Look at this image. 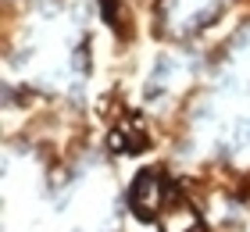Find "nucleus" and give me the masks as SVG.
Wrapping results in <instances>:
<instances>
[{"instance_id": "obj_1", "label": "nucleus", "mask_w": 250, "mask_h": 232, "mask_svg": "<svg viewBox=\"0 0 250 232\" xmlns=\"http://www.w3.org/2000/svg\"><path fill=\"white\" fill-rule=\"evenodd\" d=\"M129 204H132V214L136 218H143V222H154L157 214L165 211V207H172L179 204V196H175V182L165 175V171H143L140 179L132 182V190H129Z\"/></svg>"}, {"instance_id": "obj_2", "label": "nucleus", "mask_w": 250, "mask_h": 232, "mask_svg": "<svg viewBox=\"0 0 250 232\" xmlns=\"http://www.w3.org/2000/svg\"><path fill=\"white\" fill-rule=\"evenodd\" d=\"M111 139H115V150H122V154H136V150H143L146 147V136L143 129H136V125H118L115 132H111Z\"/></svg>"}]
</instances>
